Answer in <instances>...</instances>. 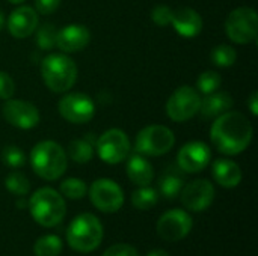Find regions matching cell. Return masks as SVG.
I'll return each instance as SVG.
<instances>
[{"label":"cell","mask_w":258,"mask_h":256,"mask_svg":"<svg viewBox=\"0 0 258 256\" xmlns=\"http://www.w3.org/2000/svg\"><path fill=\"white\" fill-rule=\"evenodd\" d=\"M88 193V186L79 178H67L60 183V195L68 199H82Z\"/></svg>","instance_id":"cell-27"},{"label":"cell","mask_w":258,"mask_h":256,"mask_svg":"<svg viewBox=\"0 0 258 256\" xmlns=\"http://www.w3.org/2000/svg\"><path fill=\"white\" fill-rule=\"evenodd\" d=\"M91 41V32L83 24H68L57 30L56 47L63 53H76L83 50Z\"/></svg>","instance_id":"cell-17"},{"label":"cell","mask_w":258,"mask_h":256,"mask_svg":"<svg viewBox=\"0 0 258 256\" xmlns=\"http://www.w3.org/2000/svg\"><path fill=\"white\" fill-rule=\"evenodd\" d=\"M9 3H14V5H20V3H23L24 0H8Z\"/></svg>","instance_id":"cell-40"},{"label":"cell","mask_w":258,"mask_h":256,"mask_svg":"<svg viewBox=\"0 0 258 256\" xmlns=\"http://www.w3.org/2000/svg\"><path fill=\"white\" fill-rule=\"evenodd\" d=\"M38 12L30 6H20L14 9L8 18V30L17 39L30 36L38 27Z\"/></svg>","instance_id":"cell-16"},{"label":"cell","mask_w":258,"mask_h":256,"mask_svg":"<svg viewBox=\"0 0 258 256\" xmlns=\"http://www.w3.org/2000/svg\"><path fill=\"white\" fill-rule=\"evenodd\" d=\"M181 189H183V180L175 174H166L159 180V190L168 199L177 198Z\"/></svg>","instance_id":"cell-26"},{"label":"cell","mask_w":258,"mask_h":256,"mask_svg":"<svg viewBox=\"0 0 258 256\" xmlns=\"http://www.w3.org/2000/svg\"><path fill=\"white\" fill-rule=\"evenodd\" d=\"M56 36H57V29L45 23L36 30V45L42 50H50L56 45Z\"/></svg>","instance_id":"cell-30"},{"label":"cell","mask_w":258,"mask_h":256,"mask_svg":"<svg viewBox=\"0 0 258 256\" xmlns=\"http://www.w3.org/2000/svg\"><path fill=\"white\" fill-rule=\"evenodd\" d=\"M221 83H222V77L219 75V72H216V71H204L197 80V88H198L197 91L209 95L212 92H216L218 88L221 86Z\"/></svg>","instance_id":"cell-29"},{"label":"cell","mask_w":258,"mask_h":256,"mask_svg":"<svg viewBox=\"0 0 258 256\" xmlns=\"http://www.w3.org/2000/svg\"><path fill=\"white\" fill-rule=\"evenodd\" d=\"M59 113L71 124H86L94 118L95 104L86 94L74 92L59 101Z\"/></svg>","instance_id":"cell-11"},{"label":"cell","mask_w":258,"mask_h":256,"mask_svg":"<svg viewBox=\"0 0 258 256\" xmlns=\"http://www.w3.org/2000/svg\"><path fill=\"white\" fill-rule=\"evenodd\" d=\"M103 225L91 213H82L70 223L67 229L68 246L80 253L95 250L103 241Z\"/></svg>","instance_id":"cell-3"},{"label":"cell","mask_w":258,"mask_h":256,"mask_svg":"<svg viewBox=\"0 0 258 256\" xmlns=\"http://www.w3.org/2000/svg\"><path fill=\"white\" fill-rule=\"evenodd\" d=\"M213 178L216 183L225 189H233L240 184L242 181V170L237 163L228 158H219L213 163L212 167Z\"/></svg>","instance_id":"cell-19"},{"label":"cell","mask_w":258,"mask_h":256,"mask_svg":"<svg viewBox=\"0 0 258 256\" xmlns=\"http://www.w3.org/2000/svg\"><path fill=\"white\" fill-rule=\"evenodd\" d=\"M233 107V97L228 92H212L201 100L200 112L204 118H218Z\"/></svg>","instance_id":"cell-21"},{"label":"cell","mask_w":258,"mask_h":256,"mask_svg":"<svg viewBox=\"0 0 258 256\" xmlns=\"http://www.w3.org/2000/svg\"><path fill=\"white\" fill-rule=\"evenodd\" d=\"M192 217L183 210H169L157 222V234L162 240L174 243L183 240L192 229Z\"/></svg>","instance_id":"cell-12"},{"label":"cell","mask_w":258,"mask_h":256,"mask_svg":"<svg viewBox=\"0 0 258 256\" xmlns=\"http://www.w3.org/2000/svg\"><path fill=\"white\" fill-rule=\"evenodd\" d=\"M248 107H249L251 113H252L254 116H257L258 115V92L257 91H254V92L249 95V98H248Z\"/></svg>","instance_id":"cell-36"},{"label":"cell","mask_w":258,"mask_h":256,"mask_svg":"<svg viewBox=\"0 0 258 256\" xmlns=\"http://www.w3.org/2000/svg\"><path fill=\"white\" fill-rule=\"evenodd\" d=\"M171 26L184 38H195L203 30V18L195 9L183 6L172 11Z\"/></svg>","instance_id":"cell-18"},{"label":"cell","mask_w":258,"mask_h":256,"mask_svg":"<svg viewBox=\"0 0 258 256\" xmlns=\"http://www.w3.org/2000/svg\"><path fill=\"white\" fill-rule=\"evenodd\" d=\"M2 160L9 167H21L26 163V155H24V152L18 146L8 145L2 151Z\"/></svg>","instance_id":"cell-31"},{"label":"cell","mask_w":258,"mask_h":256,"mask_svg":"<svg viewBox=\"0 0 258 256\" xmlns=\"http://www.w3.org/2000/svg\"><path fill=\"white\" fill-rule=\"evenodd\" d=\"M68 155L76 163H88L94 157V145L88 139H76L68 145Z\"/></svg>","instance_id":"cell-22"},{"label":"cell","mask_w":258,"mask_h":256,"mask_svg":"<svg viewBox=\"0 0 258 256\" xmlns=\"http://www.w3.org/2000/svg\"><path fill=\"white\" fill-rule=\"evenodd\" d=\"M5 186H6V189H8L12 195H15V196H24V195H27L29 190H30V183H29V180L26 178V175L21 174V172H17V170L11 172V174L6 177Z\"/></svg>","instance_id":"cell-28"},{"label":"cell","mask_w":258,"mask_h":256,"mask_svg":"<svg viewBox=\"0 0 258 256\" xmlns=\"http://www.w3.org/2000/svg\"><path fill=\"white\" fill-rule=\"evenodd\" d=\"M147 256H169V253L166 250H162V249H156V250H151Z\"/></svg>","instance_id":"cell-37"},{"label":"cell","mask_w":258,"mask_h":256,"mask_svg":"<svg viewBox=\"0 0 258 256\" xmlns=\"http://www.w3.org/2000/svg\"><path fill=\"white\" fill-rule=\"evenodd\" d=\"M157 201H159V193L148 186H142L141 189L132 193V204L138 210H144V211L150 210L157 204Z\"/></svg>","instance_id":"cell-24"},{"label":"cell","mask_w":258,"mask_h":256,"mask_svg":"<svg viewBox=\"0 0 258 256\" xmlns=\"http://www.w3.org/2000/svg\"><path fill=\"white\" fill-rule=\"evenodd\" d=\"M103 256H139L138 250L130 246V244H115L112 247H109Z\"/></svg>","instance_id":"cell-34"},{"label":"cell","mask_w":258,"mask_h":256,"mask_svg":"<svg viewBox=\"0 0 258 256\" xmlns=\"http://www.w3.org/2000/svg\"><path fill=\"white\" fill-rule=\"evenodd\" d=\"M151 18L153 21L160 26V27H166L171 24L172 20V9L166 5H157L153 11H151Z\"/></svg>","instance_id":"cell-32"},{"label":"cell","mask_w":258,"mask_h":256,"mask_svg":"<svg viewBox=\"0 0 258 256\" xmlns=\"http://www.w3.org/2000/svg\"><path fill=\"white\" fill-rule=\"evenodd\" d=\"M67 154L63 148L53 140L36 143L30 152V166L33 172L47 181L60 178L67 170Z\"/></svg>","instance_id":"cell-2"},{"label":"cell","mask_w":258,"mask_h":256,"mask_svg":"<svg viewBox=\"0 0 258 256\" xmlns=\"http://www.w3.org/2000/svg\"><path fill=\"white\" fill-rule=\"evenodd\" d=\"M201 106V97L192 86H180L172 92L166 103V113L175 122H186L192 119Z\"/></svg>","instance_id":"cell-8"},{"label":"cell","mask_w":258,"mask_h":256,"mask_svg":"<svg viewBox=\"0 0 258 256\" xmlns=\"http://www.w3.org/2000/svg\"><path fill=\"white\" fill-rule=\"evenodd\" d=\"M26 205H29V201L26 202V199H20V201L17 202V207H18V208H24Z\"/></svg>","instance_id":"cell-38"},{"label":"cell","mask_w":258,"mask_h":256,"mask_svg":"<svg viewBox=\"0 0 258 256\" xmlns=\"http://www.w3.org/2000/svg\"><path fill=\"white\" fill-rule=\"evenodd\" d=\"M225 32L228 38L236 44L255 42L258 32L255 9L242 6L231 11L225 21Z\"/></svg>","instance_id":"cell-7"},{"label":"cell","mask_w":258,"mask_h":256,"mask_svg":"<svg viewBox=\"0 0 258 256\" xmlns=\"http://www.w3.org/2000/svg\"><path fill=\"white\" fill-rule=\"evenodd\" d=\"M174 133L165 125H148L142 128L135 140V151L147 157H159L172 149Z\"/></svg>","instance_id":"cell-6"},{"label":"cell","mask_w":258,"mask_h":256,"mask_svg":"<svg viewBox=\"0 0 258 256\" xmlns=\"http://www.w3.org/2000/svg\"><path fill=\"white\" fill-rule=\"evenodd\" d=\"M2 112L8 124L21 130H30L39 122L38 109L32 103L23 100H6L2 107Z\"/></svg>","instance_id":"cell-13"},{"label":"cell","mask_w":258,"mask_h":256,"mask_svg":"<svg viewBox=\"0 0 258 256\" xmlns=\"http://www.w3.org/2000/svg\"><path fill=\"white\" fill-rule=\"evenodd\" d=\"M60 5V0H35V11L41 15L53 14Z\"/></svg>","instance_id":"cell-35"},{"label":"cell","mask_w":258,"mask_h":256,"mask_svg":"<svg viewBox=\"0 0 258 256\" xmlns=\"http://www.w3.org/2000/svg\"><path fill=\"white\" fill-rule=\"evenodd\" d=\"M252 125L240 112H225L216 118L210 130L212 143L225 155L243 152L252 140Z\"/></svg>","instance_id":"cell-1"},{"label":"cell","mask_w":258,"mask_h":256,"mask_svg":"<svg viewBox=\"0 0 258 256\" xmlns=\"http://www.w3.org/2000/svg\"><path fill=\"white\" fill-rule=\"evenodd\" d=\"M183 205L195 213L207 210L215 199V187L209 180H195L181 189Z\"/></svg>","instance_id":"cell-14"},{"label":"cell","mask_w":258,"mask_h":256,"mask_svg":"<svg viewBox=\"0 0 258 256\" xmlns=\"http://www.w3.org/2000/svg\"><path fill=\"white\" fill-rule=\"evenodd\" d=\"M212 151L204 142H189L186 143L177 155L178 167L187 174H197L206 169L210 163Z\"/></svg>","instance_id":"cell-15"},{"label":"cell","mask_w":258,"mask_h":256,"mask_svg":"<svg viewBox=\"0 0 258 256\" xmlns=\"http://www.w3.org/2000/svg\"><path fill=\"white\" fill-rule=\"evenodd\" d=\"M210 59H212V62H213L216 66L228 68V66L234 65V62H236V59H237V53H236V50H234L231 45L221 44V45H216V47L212 50Z\"/></svg>","instance_id":"cell-25"},{"label":"cell","mask_w":258,"mask_h":256,"mask_svg":"<svg viewBox=\"0 0 258 256\" xmlns=\"http://www.w3.org/2000/svg\"><path fill=\"white\" fill-rule=\"evenodd\" d=\"M15 94V83L12 80V77L5 72L0 71V100H9L12 98Z\"/></svg>","instance_id":"cell-33"},{"label":"cell","mask_w":258,"mask_h":256,"mask_svg":"<svg viewBox=\"0 0 258 256\" xmlns=\"http://www.w3.org/2000/svg\"><path fill=\"white\" fill-rule=\"evenodd\" d=\"M41 75L50 91L62 94L77 81V66L67 54H48L41 62Z\"/></svg>","instance_id":"cell-5"},{"label":"cell","mask_w":258,"mask_h":256,"mask_svg":"<svg viewBox=\"0 0 258 256\" xmlns=\"http://www.w3.org/2000/svg\"><path fill=\"white\" fill-rule=\"evenodd\" d=\"M62 240L57 235H44L36 240L33 252L36 256H57L62 252Z\"/></svg>","instance_id":"cell-23"},{"label":"cell","mask_w":258,"mask_h":256,"mask_svg":"<svg viewBox=\"0 0 258 256\" xmlns=\"http://www.w3.org/2000/svg\"><path fill=\"white\" fill-rule=\"evenodd\" d=\"M127 177L133 184L139 187L150 186L154 178V169L144 155L136 152L127 160Z\"/></svg>","instance_id":"cell-20"},{"label":"cell","mask_w":258,"mask_h":256,"mask_svg":"<svg viewBox=\"0 0 258 256\" xmlns=\"http://www.w3.org/2000/svg\"><path fill=\"white\" fill-rule=\"evenodd\" d=\"M3 26H5V17H3V12L0 11V30L3 29Z\"/></svg>","instance_id":"cell-39"},{"label":"cell","mask_w":258,"mask_h":256,"mask_svg":"<svg viewBox=\"0 0 258 256\" xmlns=\"http://www.w3.org/2000/svg\"><path fill=\"white\" fill-rule=\"evenodd\" d=\"M98 157L109 163V164H118L124 161L130 154V140L127 134L119 128H110L104 131L95 143Z\"/></svg>","instance_id":"cell-9"},{"label":"cell","mask_w":258,"mask_h":256,"mask_svg":"<svg viewBox=\"0 0 258 256\" xmlns=\"http://www.w3.org/2000/svg\"><path fill=\"white\" fill-rule=\"evenodd\" d=\"M27 207L33 220L44 228H53L59 225L67 213L63 196L50 187H42L36 190L32 195Z\"/></svg>","instance_id":"cell-4"},{"label":"cell","mask_w":258,"mask_h":256,"mask_svg":"<svg viewBox=\"0 0 258 256\" xmlns=\"http://www.w3.org/2000/svg\"><path fill=\"white\" fill-rule=\"evenodd\" d=\"M89 198L92 205L103 213H116L124 204V193L121 187L107 178L92 183L89 189Z\"/></svg>","instance_id":"cell-10"}]
</instances>
